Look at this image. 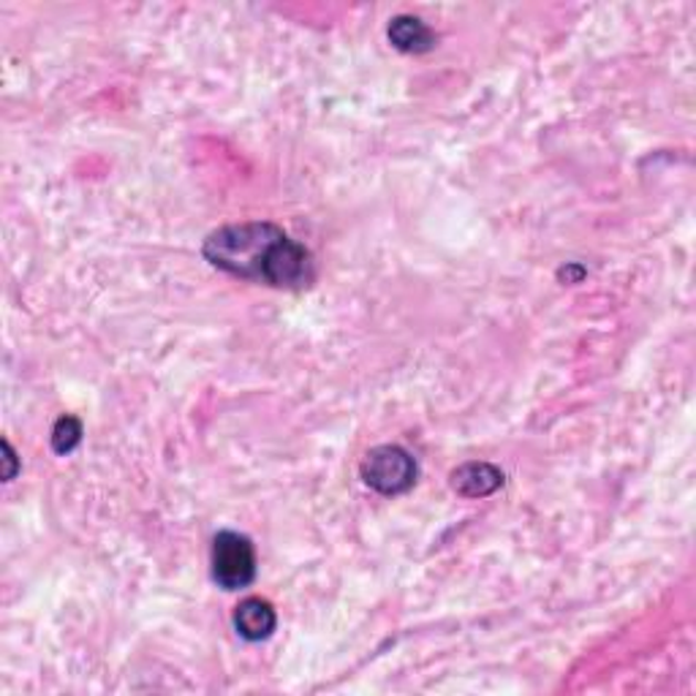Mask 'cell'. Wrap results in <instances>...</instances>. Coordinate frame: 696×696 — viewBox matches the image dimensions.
<instances>
[{
    "label": "cell",
    "mask_w": 696,
    "mask_h": 696,
    "mask_svg": "<svg viewBox=\"0 0 696 696\" xmlns=\"http://www.w3.org/2000/svg\"><path fill=\"white\" fill-rule=\"evenodd\" d=\"M360 474L362 481L371 490L381 492V496H401V492L412 490L416 485L419 468H416L412 451L395 444H384L367 451L360 466Z\"/></svg>",
    "instance_id": "obj_2"
},
{
    "label": "cell",
    "mask_w": 696,
    "mask_h": 696,
    "mask_svg": "<svg viewBox=\"0 0 696 696\" xmlns=\"http://www.w3.org/2000/svg\"><path fill=\"white\" fill-rule=\"evenodd\" d=\"M585 276L588 272L582 264H567V267H561V270H558V278H561V281H567V283H580Z\"/></svg>",
    "instance_id": "obj_9"
},
{
    "label": "cell",
    "mask_w": 696,
    "mask_h": 696,
    "mask_svg": "<svg viewBox=\"0 0 696 696\" xmlns=\"http://www.w3.org/2000/svg\"><path fill=\"white\" fill-rule=\"evenodd\" d=\"M201 253L218 270L272 289H305L316 278L313 256L302 242L267 221L229 224L207 235Z\"/></svg>",
    "instance_id": "obj_1"
},
{
    "label": "cell",
    "mask_w": 696,
    "mask_h": 696,
    "mask_svg": "<svg viewBox=\"0 0 696 696\" xmlns=\"http://www.w3.org/2000/svg\"><path fill=\"white\" fill-rule=\"evenodd\" d=\"M389 35L392 46L406 55H422V52H430L436 46V33L419 20V17L412 14H401L389 22Z\"/></svg>",
    "instance_id": "obj_6"
},
{
    "label": "cell",
    "mask_w": 696,
    "mask_h": 696,
    "mask_svg": "<svg viewBox=\"0 0 696 696\" xmlns=\"http://www.w3.org/2000/svg\"><path fill=\"white\" fill-rule=\"evenodd\" d=\"M82 442V422L76 416L65 414L52 427V449L55 455H71Z\"/></svg>",
    "instance_id": "obj_7"
},
{
    "label": "cell",
    "mask_w": 696,
    "mask_h": 696,
    "mask_svg": "<svg viewBox=\"0 0 696 696\" xmlns=\"http://www.w3.org/2000/svg\"><path fill=\"white\" fill-rule=\"evenodd\" d=\"M212 580L224 591H240L256 580V550L251 539L237 531H221L212 539Z\"/></svg>",
    "instance_id": "obj_3"
},
{
    "label": "cell",
    "mask_w": 696,
    "mask_h": 696,
    "mask_svg": "<svg viewBox=\"0 0 696 696\" xmlns=\"http://www.w3.org/2000/svg\"><path fill=\"white\" fill-rule=\"evenodd\" d=\"M278 626V615L270 602L264 599H246L237 604L235 610V629L242 640L248 642H264L270 640Z\"/></svg>",
    "instance_id": "obj_5"
},
{
    "label": "cell",
    "mask_w": 696,
    "mask_h": 696,
    "mask_svg": "<svg viewBox=\"0 0 696 696\" xmlns=\"http://www.w3.org/2000/svg\"><path fill=\"white\" fill-rule=\"evenodd\" d=\"M503 485V471L492 463H463L451 471V490L463 498H487Z\"/></svg>",
    "instance_id": "obj_4"
},
{
    "label": "cell",
    "mask_w": 696,
    "mask_h": 696,
    "mask_svg": "<svg viewBox=\"0 0 696 696\" xmlns=\"http://www.w3.org/2000/svg\"><path fill=\"white\" fill-rule=\"evenodd\" d=\"M3 455H6V471H3V481H11L20 471V460H17V451L11 449L9 442H3Z\"/></svg>",
    "instance_id": "obj_8"
}]
</instances>
